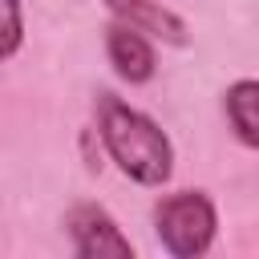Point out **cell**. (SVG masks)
Returning a JSON list of instances; mask_svg holds the SVG:
<instances>
[{
	"label": "cell",
	"mask_w": 259,
	"mask_h": 259,
	"mask_svg": "<svg viewBox=\"0 0 259 259\" xmlns=\"http://www.w3.org/2000/svg\"><path fill=\"white\" fill-rule=\"evenodd\" d=\"M97 134L101 146L109 154V162H117V170L125 178H134L138 186H162L174 174V146L166 138V130L134 109L130 101L101 93L97 101Z\"/></svg>",
	"instance_id": "6da1fadb"
},
{
	"label": "cell",
	"mask_w": 259,
	"mask_h": 259,
	"mask_svg": "<svg viewBox=\"0 0 259 259\" xmlns=\"http://www.w3.org/2000/svg\"><path fill=\"white\" fill-rule=\"evenodd\" d=\"M154 231H158V243L166 247V255L198 259L214 243L219 210L206 190H178L154 206Z\"/></svg>",
	"instance_id": "7a4b0ae2"
},
{
	"label": "cell",
	"mask_w": 259,
	"mask_h": 259,
	"mask_svg": "<svg viewBox=\"0 0 259 259\" xmlns=\"http://www.w3.org/2000/svg\"><path fill=\"white\" fill-rule=\"evenodd\" d=\"M65 227H69L73 251L81 259H130L134 255V243L121 235L113 214L97 202H77L65 214Z\"/></svg>",
	"instance_id": "3957f363"
},
{
	"label": "cell",
	"mask_w": 259,
	"mask_h": 259,
	"mask_svg": "<svg viewBox=\"0 0 259 259\" xmlns=\"http://www.w3.org/2000/svg\"><path fill=\"white\" fill-rule=\"evenodd\" d=\"M109 16L142 36L166 40V45H186V20L170 12L162 0H105Z\"/></svg>",
	"instance_id": "277c9868"
},
{
	"label": "cell",
	"mask_w": 259,
	"mask_h": 259,
	"mask_svg": "<svg viewBox=\"0 0 259 259\" xmlns=\"http://www.w3.org/2000/svg\"><path fill=\"white\" fill-rule=\"evenodd\" d=\"M105 57L113 65V73L125 81V85H146L158 69V57H154V45L150 36L125 28V24H109L105 28Z\"/></svg>",
	"instance_id": "5b68a950"
},
{
	"label": "cell",
	"mask_w": 259,
	"mask_h": 259,
	"mask_svg": "<svg viewBox=\"0 0 259 259\" xmlns=\"http://www.w3.org/2000/svg\"><path fill=\"white\" fill-rule=\"evenodd\" d=\"M255 105H259V81H251V77L235 81V85L223 93V113H227L235 138H239L247 150L259 146V117H255Z\"/></svg>",
	"instance_id": "8992f818"
},
{
	"label": "cell",
	"mask_w": 259,
	"mask_h": 259,
	"mask_svg": "<svg viewBox=\"0 0 259 259\" xmlns=\"http://www.w3.org/2000/svg\"><path fill=\"white\" fill-rule=\"evenodd\" d=\"M24 45V12L20 0H0V65L12 61Z\"/></svg>",
	"instance_id": "52a82bcc"
}]
</instances>
